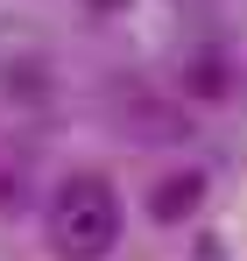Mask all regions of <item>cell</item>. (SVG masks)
Segmentation results:
<instances>
[{"label": "cell", "mask_w": 247, "mask_h": 261, "mask_svg": "<svg viewBox=\"0 0 247 261\" xmlns=\"http://www.w3.org/2000/svg\"><path fill=\"white\" fill-rule=\"evenodd\" d=\"M120 191H113V176L99 170H71L57 191H50V240H57V254L64 261H106L120 247Z\"/></svg>", "instance_id": "cell-1"}, {"label": "cell", "mask_w": 247, "mask_h": 261, "mask_svg": "<svg viewBox=\"0 0 247 261\" xmlns=\"http://www.w3.org/2000/svg\"><path fill=\"white\" fill-rule=\"evenodd\" d=\"M113 120H120V134H134V141H184V106H169L156 85H141V78H120L113 85Z\"/></svg>", "instance_id": "cell-2"}, {"label": "cell", "mask_w": 247, "mask_h": 261, "mask_svg": "<svg viewBox=\"0 0 247 261\" xmlns=\"http://www.w3.org/2000/svg\"><path fill=\"white\" fill-rule=\"evenodd\" d=\"M212 198V176L205 170H169L156 176V191H149V219L156 226H184V219H198Z\"/></svg>", "instance_id": "cell-3"}, {"label": "cell", "mask_w": 247, "mask_h": 261, "mask_svg": "<svg viewBox=\"0 0 247 261\" xmlns=\"http://www.w3.org/2000/svg\"><path fill=\"white\" fill-rule=\"evenodd\" d=\"M0 92L14 106H50L57 99V64L50 57H7L0 64Z\"/></svg>", "instance_id": "cell-4"}, {"label": "cell", "mask_w": 247, "mask_h": 261, "mask_svg": "<svg viewBox=\"0 0 247 261\" xmlns=\"http://www.w3.org/2000/svg\"><path fill=\"white\" fill-rule=\"evenodd\" d=\"M226 92H233V64H226L219 49H198V57L184 64V99H198V106H226Z\"/></svg>", "instance_id": "cell-5"}, {"label": "cell", "mask_w": 247, "mask_h": 261, "mask_svg": "<svg viewBox=\"0 0 247 261\" xmlns=\"http://www.w3.org/2000/svg\"><path fill=\"white\" fill-rule=\"evenodd\" d=\"M85 7H92V14H120L127 0H85Z\"/></svg>", "instance_id": "cell-6"}]
</instances>
